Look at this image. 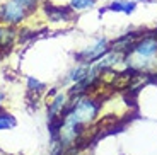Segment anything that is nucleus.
Wrapping results in <instances>:
<instances>
[{"label":"nucleus","mask_w":157,"mask_h":155,"mask_svg":"<svg viewBox=\"0 0 157 155\" xmlns=\"http://www.w3.org/2000/svg\"><path fill=\"white\" fill-rule=\"evenodd\" d=\"M109 46H111V41L108 38H104V36H102V38H98V39H94L89 46L84 48L80 53H77V60L80 63L90 65V63L98 62L104 53H108V51H109Z\"/></svg>","instance_id":"obj_1"},{"label":"nucleus","mask_w":157,"mask_h":155,"mask_svg":"<svg viewBox=\"0 0 157 155\" xmlns=\"http://www.w3.org/2000/svg\"><path fill=\"white\" fill-rule=\"evenodd\" d=\"M128 53H133L145 60H155V56H157V32L140 34V38L133 44L132 51H128Z\"/></svg>","instance_id":"obj_2"},{"label":"nucleus","mask_w":157,"mask_h":155,"mask_svg":"<svg viewBox=\"0 0 157 155\" xmlns=\"http://www.w3.org/2000/svg\"><path fill=\"white\" fill-rule=\"evenodd\" d=\"M29 12L24 7H21L16 0H7L0 5V21L5 26H17L21 24Z\"/></svg>","instance_id":"obj_3"},{"label":"nucleus","mask_w":157,"mask_h":155,"mask_svg":"<svg viewBox=\"0 0 157 155\" xmlns=\"http://www.w3.org/2000/svg\"><path fill=\"white\" fill-rule=\"evenodd\" d=\"M68 94L63 92H56L55 97L48 102V114H50V123L53 121H62L63 114H65V109L68 104Z\"/></svg>","instance_id":"obj_4"},{"label":"nucleus","mask_w":157,"mask_h":155,"mask_svg":"<svg viewBox=\"0 0 157 155\" xmlns=\"http://www.w3.org/2000/svg\"><path fill=\"white\" fill-rule=\"evenodd\" d=\"M94 65L98 66L99 70H106V68H116L118 65H123L125 66V55L120 53V51H113L109 50L108 53H104L98 62H94ZM126 68V66H125Z\"/></svg>","instance_id":"obj_5"},{"label":"nucleus","mask_w":157,"mask_h":155,"mask_svg":"<svg viewBox=\"0 0 157 155\" xmlns=\"http://www.w3.org/2000/svg\"><path fill=\"white\" fill-rule=\"evenodd\" d=\"M138 38H140L138 32H126V34H121L120 38H116L114 41H111L109 50L120 51V53L126 55L128 51H132V48H133L135 43H137Z\"/></svg>","instance_id":"obj_6"},{"label":"nucleus","mask_w":157,"mask_h":155,"mask_svg":"<svg viewBox=\"0 0 157 155\" xmlns=\"http://www.w3.org/2000/svg\"><path fill=\"white\" fill-rule=\"evenodd\" d=\"M48 19L51 22H62V21H70L72 17V9L70 5H53V4H46L44 7Z\"/></svg>","instance_id":"obj_7"},{"label":"nucleus","mask_w":157,"mask_h":155,"mask_svg":"<svg viewBox=\"0 0 157 155\" xmlns=\"http://www.w3.org/2000/svg\"><path fill=\"white\" fill-rule=\"evenodd\" d=\"M138 7V2L137 0H113L108 4V10L111 12H118V14H125V16H130L133 14Z\"/></svg>","instance_id":"obj_8"},{"label":"nucleus","mask_w":157,"mask_h":155,"mask_svg":"<svg viewBox=\"0 0 157 155\" xmlns=\"http://www.w3.org/2000/svg\"><path fill=\"white\" fill-rule=\"evenodd\" d=\"M135 74H137V72H133V70H130V68H125V70H121V72H118L116 78H114V82H113V90H128Z\"/></svg>","instance_id":"obj_9"},{"label":"nucleus","mask_w":157,"mask_h":155,"mask_svg":"<svg viewBox=\"0 0 157 155\" xmlns=\"http://www.w3.org/2000/svg\"><path fill=\"white\" fill-rule=\"evenodd\" d=\"M16 39V31H14V26H5L0 27V48L9 50Z\"/></svg>","instance_id":"obj_10"},{"label":"nucleus","mask_w":157,"mask_h":155,"mask_svg":"<svg viewBox=\"0 0 157 155\" xmlns=\"http://www.w3.org/2000/svg\"><path fill=\"white\" fill-rule=\"evenodd\" d=\"M98 0H70V9L74 12H82V10H90L94 9Z\"/></svg>","instance_id":"obj_11"},{"label":"nucleus","mask_w":157,"mask_h":155,"mask_svg":"<svg viewBox=\"0 0 157 155\" xmlns=\"http://www.w3.org/2000/svg\"><path fill=\"white\" fill-rule=\"evenodd\" d=\"M87 70H89V65L87 63H78L74 70H70V74H68V80L70 82H80L84 77H86Z\"/></svg>","instance_id":"obj_12"},{"label":"nucleus","mask_w":157,"mask_h":155,"mask_svg":"<svg viewBox=\"0 0 157 155\" xmlns=\"http://www.w3.org/2000/svg\"><path fill=\"white\" fill-rule=\"evenodd\" d=\"M14 126H16V119L7 112H0V131L2 130H10Z\"/></svg>","instance_id":"obj_13"},{"label":"nucleus","mask_w":157,"mask_h":155,"mask_svg":"<svg viewBox=\"0 0 157 155\" xmlns=\"http://www.w3.org/2000/svg\"><path fill=\"white\" fill-rule=\"evenodd\" d=\"M28 89L31 90V92H41V90L44 89V84H43V82H39L38 78L29 77L28 78Z\"/></svg>","instance_id":"obj_14"},{"label":"nucleus","mask_w":157,"mask_h":155,"mask_svg":"<svg viewBox=\"0 0 157 155\" xmlns=\"http://www.w3.org/2000/svg\"><path fill=\"white\" fill-rule=\"evenodd\" d=\"M17 4L21 5V7H24L28 12H33V10H36L38 9V5H39V2L41 0H16Z\"/></svg>","instance_id":"obj_15"},{"label":"nucleus","mask_w":157,"mask_h":155,"mask_svg":"<svg viewBox=\"0 0 157 155\" xmlns=\"http://www.w3.org/2000/svg\"><path fill=\"white\" fill-rule=\"evenodd\" d=\"M4 101V92H2V90H0V102Z\"/></svg>","instance_id":"obj_16"},{"label":"nucleus","mask_w":157,"mask_h":155,"mask_svg":"<svg viewBox=\"0 0 157 155\" xmlns=\"http://www.w3.org/2000/svg\"><path fill=\"white\" fill-rule=\"evenodd\" d=\"M0 155H5V153H4V152H2V150H0Z\"/></svg>","instance_id":"obj_17"},{"label":"nucleus","mask_w":157,"mask_h":155,"mask_svg":"<svg viewBox=\"0 0 157 155\" xmlns=\"http://www.w3.org/2000/svg\"><path fill=\"white\" fill-rule=\"evenodd\" d=\"M155 62H157V56H155Z\"/></svg>","instance_id":"obj_18"}]
</instances>
